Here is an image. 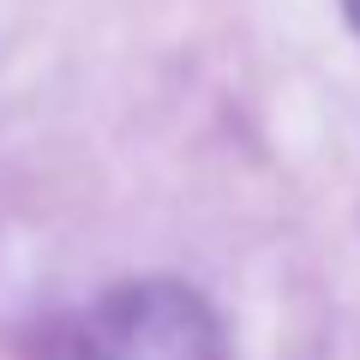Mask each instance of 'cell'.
I'll return each instance as SVG.
<instances>
[{"instance_id":"6da1fadb","label":"cell","mask_w":360,"mask_h":360,"mask_svg":"<svg viewBox=\"0 0 360 360\" xmlns=\"http://www.w3.org/2000/svg\"><path fill=\"white\" fill-rule=\"evenodd\" d=\"M72 360H229V330L193 283L132 276L90 300Z\"/></svg>"},{"instance_id":"7a4b0ae2","label":"cell","mask_w":360,"mask_h":360,"mask_svg":"<svg viewBox=\"0 0 360 360\" xmlns=\"http://www.w3.org/2000/svg\"><path fill=\"white\" fill-rule=\"evenodd\" d=\"M342 18H348V30L360 37V0H342Z\"/></svg>"}]
</instances>
